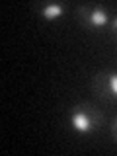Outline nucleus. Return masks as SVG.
Instances as JSON below:
<instances>
[{"label": "nucleus", "mask_w": 117, "mask_h": 156, "mask_svg": "<svg viewBox=\"0 0 117 156\" xmlns=\"http://www.w3.org/2000/svg\"><path fill=\"white\" fill-rule=\"evenodd\" d=\"M74 16L80 27L86 31H100V29L107 27L111 22L109 10L105 6H100V4H80L74 10Z\"/></svg>", "instance_id": "nucleus-2"}, {"label": "nucleus", "mask_w": 117, "mask_h": 156, "mask_svg": "<svg viewBox=\"0 0 117 156\" xmlns=\"http://www.w3.org/2000/svg\"><path fill=\"white\" fill-rule=\"evenodd\" d=\"M90 88L98 100H101L104 104H115L117 101V70L96 72L92 76Z\"/></svg>", "instance_id": "nucleus-3"}, {"label": "nucleus", "mask_w": 117, "mask_h": 156, "mask_svg": "<svg viewBox=\"0 0 117 156\" xmlns=\"http://www.w3.org/2000/svg\"><path fill=\"white\" fill-rule=\"evenodd\" d=\"M37 16L45 22H55L65 16V6L58 2H49V4H41L37 6Z\"/></svg>", "instance_id": "nucleus-4"}, {"label": "nucleus", "mask_w": 117, "mask_h": 156, "mask_svg": "<svg viewBox=\"0 0 117 156\" xmlns=\"http://www.w3.org/2000/svg\"><path fill=\"white\" fill-rule=\"evenodd\" d=\"M104 123V113L96 105L80 101L68 109V125L78 135H92Z\"/></svg>", "instance_id": "nucleus-1"}, {"label": "nucleus", "mask_w": 117, "mask_h": 156, "mask_svg": "<svg viewBox=\"0 0 117 156\" xmlns=\"http://www.w3.org/2000/svg\"><path fill=\"white\" fill-rule=\"evenodd\" d=\"M109 35H111V37H113L115 41H117V16H115V18L109 22Z\"/></svg>", "instance_id": "nucleus-5"}, {"label": "nucleus", "mask_w": 117, "mask_h": 156, "mask_svg": "<svg viewBox=\"0 0 117 156\" xmlns=\"http://www.w3.org/2000/svg\"><path fill=\"white\" fill-rule=\"evenodd\" d=\"M111 136H113V140L117 143V117H115L113 125H111Z\"/></svg>", "instance_id": "nucleus-6"}]
</instances>
